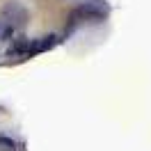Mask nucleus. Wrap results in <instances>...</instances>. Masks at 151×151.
Listing matches in <instances>:
<instances>
[{
  "mask_svg": "<svg viewBox=\"0 0 151 151\" xmlns=\"http://www.w3.org/2000/svg\"><path fill=\"white\" fill-rule=\"evenodd\" d=\"M105 21V12L99 7V5H80V7H76L71 14H69V30H66V35H71L73 30H78L80 25H85V23H101Z\"/></svg>",
  "mask_w": 151,
  "mask_h": 151,
  "instance_id": "obj_2",
  "label": "nucleus"
},
{
  "mask_svg": "<svg viewBox=\"0 0 151 151\" xmlns=\"http://www.w3.org/2000/svg\"><path fill=\"white\" fill-rule=\"evenodd\" d=\"M62 39L60 35H44V37H37V39H30V37H23V35H14L12 39V46L7 48V57H9V62H21V60H28L32 55H39V53H44V50H50V48H55Z\"/></svg>",
  "mask_w": 151,
  "mask_h": 151,
  "instance_id": "obj_1",
  "label": "nucleus"
},
{
  "mask_svg": "<svg viewBox=\"0 0 151 151\" xmlns=\"http://www.w3.org/2000/svg\"><path fill=\"white\" fill-rule=\"evenodd\" d=\"M0 28H2V23H0Z\"/></svg>",
  "mask_w": 151,
  "mask_h": 151,
  "instance_id": "obj_4",
  "label": "nucleus"
},
{
  "mask_svg": "<svg viewBox=\"0 0 151 151\" xmlns=\"http://www.w3.org/2000/svg\"><path fill=\"white\" fill-rule=\"evenodd\" d=\"M30 21V12L21 5L19 0H7L2 7H0V23L9 25L14 30H21L25 28Z\"/></svg>",
  "mask_w": 151,
  "mask_h": 151,
  "instance_id": "obj_3",
  "label": "nucleus"
}]
</instances>
